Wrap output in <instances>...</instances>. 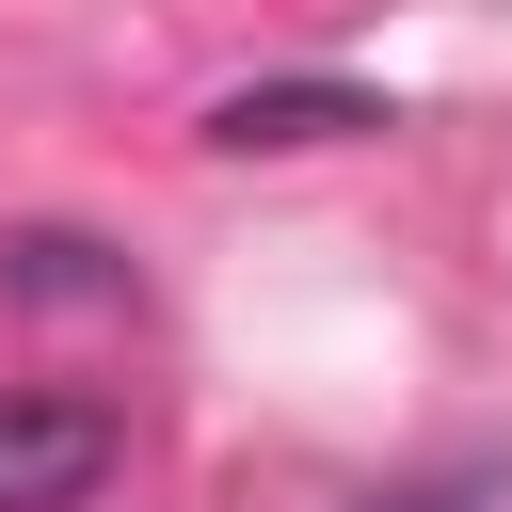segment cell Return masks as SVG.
Instances as JSON below:
<instances>
[{
    "instance_id": "6da1fadb",
    "label": "cell",
    "mask_w": 512,
    "mask_h": 512,
    "mask_svg": "<svg viewBox=\"0 0 512 512\" xmlns=\"http://www.w3.org/2000/svg\"><path fill=\"white\" fill-rule=\"evenodd\" d=\"M96 480H112V416L16 384L0 400V512H96Z\"/></svg>"
},
{
    "instance_id": "7a4b0ae2",
    "label": "cell",
    "mask_w": 512,
    "mask_h": 512,
    "mask_svg": "<svg viewBox=\"0 0 512 512\" xmlns=\"http://www.w3.org/2000/svg\"><path fill=\"white\" fill-rule=\"evenodd\" d=\"M352 128H384L368 80H240V96H208L224 160H288V144H352Z\"/></svg>"
},
{
    "instance_id": "3957f363",
    "label": "cell",
    "mask_w": 512,
    "mask_h": 512,
    "mask_svg": "<svg viewBox=\"0 0 512 512\" xmlns=\"http://www.w3.org/2000/svg\"><path fill=\"white\" fill-rule=\"evenodd\" d=\"M0 288L16 304H128V256L96 224H0Z\"/></svg>"
}]
</instances>
